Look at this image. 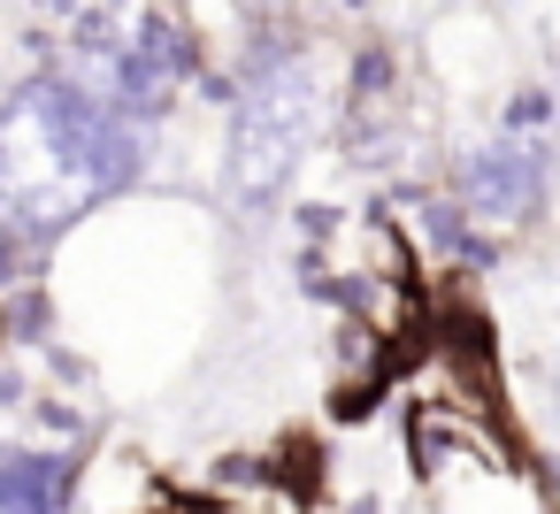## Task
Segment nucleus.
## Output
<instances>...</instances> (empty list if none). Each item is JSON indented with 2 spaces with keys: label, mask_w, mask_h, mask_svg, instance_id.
I'll list each match as a JSON object with an SVG mask.
<instances>
[{
  "label": "nucleus",
  "mask_w": 560,
  "mask_h": 514,
  "mask_svg": "<svg viewBox=\"0 0 560 514\" xmlns=\"http://www.w3.org/2000/svg\"><path fill=\"white\" fill-rule=\"evenodd\" d=\"M323 108H315V62H284L254 85H238V108H231V208L238 215H269L315 139Z\"/></svg>",
  "instance_id": "obj_1"
},
{
  "label": "nucleus",
  "mask_w": 560,
  "mask_h": 514,
  "mask_svg": "<svg viewBox=\"0 0 560 514\" xmlns=\"http://www.w3.org/2000/svg\"><path fill=\"white\" fill-rule=\"evenodd\" d=\"M552 192V147L545 139H491L453 162V208L468 223H529Z\"/></svg>",
  "instance_id": "obj_2"
},
{
  "label": "nucleus",
  "mask_w": 560,
  "mask_h": 514,
  "mask_svg": "<svg viewBox=\"0 0 560 514\" xmlns=\"http://www.w3.org/2000/svg\"><path fill=\"white\" fill-rule=\"evenodd\" d=\"M78 491V460L70 453H39V445H0V514H62Z\"/></svg>",
  "instance_id": "obj_3"
},
{
  "label": "nucleus",
  "mask_w": 560,
  "mask_h": 514,
  "mask_svg": "<svg viewBox=\"0 0 560 514\" xmlns=\"http://www.w3.org/2000/svg\"><path fill=\"white\" fill-rule=\"evenodd\" d=\"M131 47L170 78V85H185V78H200V32H192V16H170V9H147V16H131Z\"/></svg>",
  "instance_id": "obj_4"
},
{
  "label": "nucleus",
  "mask_w": 560,
  "mask_h": 514,
  "mask_svg": "<svg viewBox=\"0 0 560 514\" xmlns=\"http://www.w3.org/2000/svg\"><path fill=\"white\" fill-rule=\"evenodd\" d=\"M47 315H55L47 284H16V292H0V338H9V346L47 338Z\"/></svg>",
  "instance_id": "obj_5"
},
{
  "label": "nucleus",
  "mask_w": 560,
  "mask_h": 514,
  "mask_svg": "<svg viewBox=\"0 0 560 514\" xmlns=\"http://www.w3.org/2000/svg\"><path fill=\"white\" fill-rule=\"evenodd\" d=\"M545 124H560V93L552 85H522L506 101V116H499V139H537Z\"/></svg>",
  "instance_id": "obj_6"
},
{
  "label": "nucleus",
  "mask_w": 560,
  "mask_h": 514,
  "mask_svg": "<svg viewBox=\"0 0 560 514\" xmlns=\"http://www.w3.org/2000/svg\"><path fill=\"white\" fill-rule=\"evenodd\" d=\"M32 414H39V430L55 437V453L85 437V407H78V399H62V392H55V399H32Z\"/></svg>",
  "instance_id": "obj_7"
},
{
  "label": "nucleus",
  "mask_w": 560,
  "mask_h": 514,
  "mask_svg": "<svg viewBox=\"0 0 560 514\" xmlns=\"http://www.w3.org/2000/svg\"><path fill=\"white\" fill-rule=\"evenodd\" d=\"M376 399H384V376H353V384L330 392V414H338V422H369Z\"/></svg>",
  "instance_id": "obj_8"
},
{
  "label": "nucleus",
  "mask_w": 560,
  "mask_h": 514,
  "mask_svg": "<svg viewBox=\"0 0 560 514\" xmlns=\"http://www.w3.org/2000/svg\"><path fill=\"white\" fill-rule=\"evenodd\" d=\"M338 223H346V215H338L330 200H307V208H300V238H307V254H323V246L338 238Z\"/></svg>",
  "instance_id": "obj_9"
},
{
  "label": "nucleus",
  "mask_w": 560,
  "mask_h": 514,
  "mask_svg": "<svg viewBox=\"0 0 560 514\" xmlns=\"http://www.w3.org/2000/svg\"><path fill=\"white\" fill-rule=\"evenodd\" d=\"M200 101L208 108H238V78L231 70H200Z\"/></svg>",
  "instance_id": "obj_10"
},
{
  "label": "nucleus",
  "mask_w": 560,
  "mask_h": 514,
  "mask_svg": "<svg viewBox=\"0 0 560 514\" xmlns=\"http://www.w3.org/2000/svg\"><path fill=\"white\" fill-rule=\"evenodd\" d=\"M0 407H32V376L0 361Z\"/></svg>",
  "instance_id": "obj_11"
},
{
  "label": "nucleus",
  "mask_w": 560,
  "mask_h": 514,
  "mask_svg": "<svg viewBox=\"0 0 560 514\" xmlns=\"http://www.w3.org/2000/svg\"><path fill=\"white\" fill-rule=\"evenodd\" d=\"M47 369H55V376H62V384H85V376H93V369H85V361H78V353H62V346H47Z\"/></svg>",
  "instance_id": "obj_12"
},
{
  "label": "nucleus",
  "mask_w": 560,
  "mask_h": 514,
  "mask_svg": "<svg viewBox=\"0 0 560 514\" xmlns=\"http://www.w3.org/2000/svg\"><path fill=\"white\" fill-rule=\"evenodd\" d=\"M0 346H9V338H0Z\"/></svg>",
  "instance_id": "obj_13"
}]
</instances>
